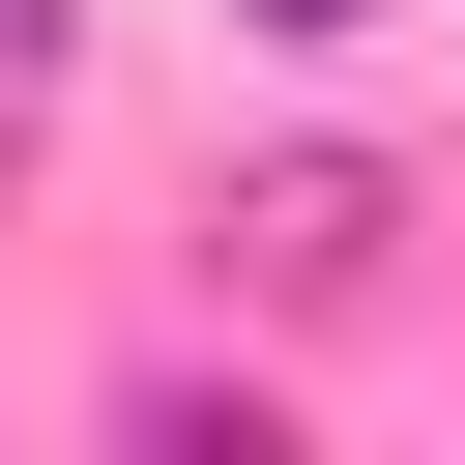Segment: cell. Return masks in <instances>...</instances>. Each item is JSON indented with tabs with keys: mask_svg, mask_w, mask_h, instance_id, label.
Here are the masks:
<instances>
[{
	"mask_svg": "<svg viewBox=\"0 0 465 465\" xmlns=\"http://www.w3.org/2000/svg\"><path fill=\"white\" fill-rule=\"evenodd\" d=\"M262 29H349V0H262Z\"/></svg>",
	"mask_w": 465,
	"mask_h": 465,
	"instance_id": "obj_2",
	"label": "cell"
},
{
	"mask_svg": "<svg viewBox=\"0 0 465 465\" xmlns=\"http://www.w3.org/2000/svg\"><path fill=\"white\" fill-rule=\"evenodd\" d=\"M232 232H262V262H291V291H378V174H262V203H232Z\"/></svg>",
	"mask_w": 465,
	"mask_h": 465,
	"instance_id": "obj_1",
	"label": "cell"
}]
</instances>
